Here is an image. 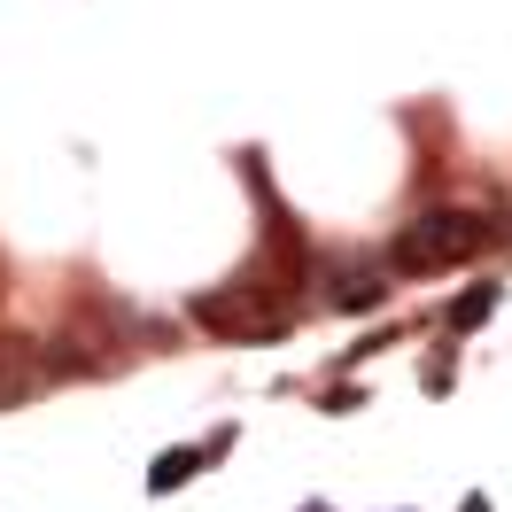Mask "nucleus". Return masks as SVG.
Listing matches in <instances>:
<instances>
[{
  "label": "nucleus",
  "mask_w": 512,
  "mask_h": 512,
  "mask_svg": "<svg viewBox=\"0 0 512 512\" xmlns=\"http://www.w3.org/2000/svg\"><path fill=\"white\" fill-rule=\"evenodd\" d=\"M489 241V218L481 210H427L396 233V272H450Z\"/></svg>",
  "instance_id": "obj_1"
},
{
  "label": "nucleus",
  "mask_w": 512,
  "mask_h": 512,
  "mask_svg": "<svg viewBox=\"0 0 512 512\" xmlns=\"http://www.w3.org/2000/svg\"><path fill=\"white\" fill-rule=\"evenodd\" d=\"M264 280H233L225 295H202L194 303V319L202 326H218V334H280L288 326V303H264Z\"/></svg>",
  "instance_id": "obj_2"
},
{
  "label": "nucleus",
  "mask_w": 512,
  "mask_h": 512,
  "mask_svg": "<svg viewBox=\"0 0 512 512\" xmlns=\"http://www.w3.org/2000/svg\"><path fill=\"white\" fill-rule=\"evenodd\" d=\"M202 458H218V443H202V450H163L156 474H148V489H156V497H171L179 481H194V466H202Z\"/></svg>",
  "instance_id": "obj_3"
},
{
  "label": "nucleus",
  "mask_w": 512,
  "mask_h": 512,
  "mask_svg": "<svg viewBox=\"0 0 512 512\" xmlns=\"http://www.w3.org/2000/svg\"><path fill=\"white\" fill-rule=\"evenodd\" d=\"M381 272H342V288H334V303H342V311H373V303H381Z\"/></svg>",
  "instance_id": "obj_4"
},
{
  "label": "nucleus",
  "mask_w": 512,
  "mask_h": 512,
  "mask_svg": "<svg viewBox=\"0 0 512 512\" xmlns=\"http://www.w3.org/2000/svg\"><path fill=\"white\" fill-rule=\"evenodd\" d=\"M489 311H497V288H466L458 303H450V334H466V326H481Z\"/></svg>",
  "instance_id": "obj_5"
},
{
  "label": "nucleus",
  "mask_w": 512,
  "mask_h": 512,
  "mask_svg": "<svg viewBox=\"0 0 512 512\" xmlns=\"http://www.w3.org/2000/svg\"><path fill=\"white\" fill-rule=\"evenodd\" d=\"M311 512H326V505H311Z\"/></svg>",
  "instance_id": "obj_6"
}]
</instances>
